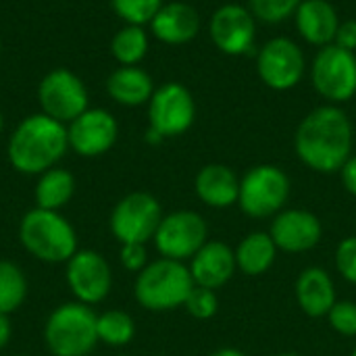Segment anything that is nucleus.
<instances>
[{"mask_svg":"<svg viewBox=\"0 0 356 356\" xmlns=\"http://www.w3.org/2000/svg\"><path fill=\"white\" fill-rule=\"evenodd\" d=\"M353 121L338 104L313 108L296 127L294 150L317 173H336L353 156Z\"/></svg>","mask_w":356,"mask_h":356,"instance_id":"f257e3e1","label":"nucleus"},{"mask_svg":"<svg viewBox=\"0 0 356 356\" xmlns=\"http://www.w3.org/2000/svg\"><path fill=\"white\" fill-rule=\"evenodd\" d=\"M67 150V125L44 113L25 117L6 144L8 163L21 175H42L56 167Z\"/></svg>","mask_w":356,"mask_h":356,"instance_id":"f03ea898","label":"nucleus"},{"mask_svg":"<svg viewBox=\"0 0 356 356\" xmlns=\"http://www.w3.org/2000/svg\"><path fill=\"white\" fill-rule=\"evenodd\" d=\"M19 242L35 259L48 265L67 263L77 250V232L60 211L33 207L19 223Z\"/></svg>","mask_w":356,"mask_h":356,"instance_id":"7ed1b4c3","label":"nucleus"},{"mask_svg":"<svg viewBox=\"0 0 356 356\" xmlns=\"http://www.w3.org/2000/svg\"><path fill=\"white\" fill-rule=\"evenodd\" d=\"M192 288L194 280L190 267L181 261L161 257L148 263L136 275L134 296L142 309L152 313H167L184 307Z\"/></svg>","mask_w":356,"mask_h":356,"instance_id":"20e7f679","label":"nucleus"},{"mask_svg":"<svg viewBox=\"0 0 356 356\" xmlns=\"http://www.w3.org/2000/svg\"><path fill=\"white\" fill-rule=\"evenodd\" d=\"M98 315L81 302L58 305L44 323V344L52 356H90L98 346Z\"/></svg>","mask_w":356,"mask_h":356,"instance_id":"39448f33","label":"nucleus"},{"mask_svg":"<svg viewBox=\"0 0 356 356\" xmlns=\"http://www.w3.org/2000/svg\"><path fill=\"white\" fill-rule=\"evenodd\" d=\"M290 177L275 165H257L240 179V209L252 219L275 217L290 198Z\"/></svg>","mask_w":356,"mask_h":356,"instance_id":"423d86ee","label":"nucleus"},{"mask_svg":"<svg viewBox=\"0 0 356 356\" xmlns=\"http://www.w3.org/2000/svg\"><path fill=\"white\" fill-rule=\"evenodd\" d=\"M311 83L327 104H344L356 96V52L336 44L319 48L311 63Z\"/></svg>","mask_w":356,"mask_h":356,"instance_id":"0eeeda50","label":"nucleus"},{"mask_svg":"<svg viewBox=\"0 0 356 356\" xmlns=\"http://www.w3.org/2000/svg\"><path fill=\"white\" fill-rule=\"evenodd\" d=\"M161 219L163 209L152 194L131 192L115 204L108 225L119 244H146L154 238Z\"/></svg>","mask_w":356,"mask_h":356,"instance_id":"6e6552de","label":"nucleus"},{"mask_svg":"<svg viewBox=\"0 0 356 356\" xmlns=\"http://www.w3.org/2000/svg\"><path fill=\"white\" fill-rule=\"evenodd\" d=\"M152 240L163 259L186 263L209 242V225L196 211H175L163 215Z\"/></svg>","mask_w":356,"mask_h":356,"instance_id":"1a4fd4ad","label":"nucleus"},{"mask_svg":"<svg viewBox=\"0 0 356 356\" xmlns=\"http://www.w3.org/2000/svg\"><path fill=\"white\" fill-rule=\"evenodd\" d=\"M257 73L261 81L275 92L292 90L307 73L305 52L286 35L271 38L257 52Z\"/></svg>","mask_w":356,"mask_h":356,"instance_id":"9d476101","label":"nucleus"},{"mask_svg":"<svg viewBox=\"0 0 356 356\" xmlns=\"http://www.w3.org/2000/svg\"><path fill=\"white\" fill-rule=\"evenodd\" d=\"M196 119V102L192 92L177 81H167L154 88L148 100V127L163 138H175L186 134Z\"/></svg>","mask_w":356,"mask_h":356,"instance_id":"9b49d317","label":"nucleus"},{"mask_svg":"<svg viewBox=\"0 0 356 356\" xmlns=\"http://www.w3.org/2000/svg\"><path fill=\"white\" fill-rule=\"evenodd\" d=\"M65 280L73 298L81 305H100L113 290V271L108 261L90 248L77 250L65 263Z\"/></svg>","mask_w":356,"mask_h":356,"instance_id":"f8f14e48","label":"nucleus"},{"mask_svg":"<svg viewBox=\"0 0 356 356\" xmlns=\"http://www.w3.org/2000/svg\"><path fill=\"white\" fill-rule=\"evenodd\" d=\"M209 33L217 50L229 56L257 54V19L248 6L229 2L219 6L209 21Z\"/></svg>","mask_w":356,"mask_h":356,"instance_id":"ddd939ff","label":"nucleus"},{"mask_svg":"<svg viewBox=\"0 0 356 356\" xmlns=\"http://www.w3.org/2000/svg\"><path fill=\"white\" fill-rule=\"evenodd\" d=\"M38 100L44 115L65 125L90 108L83 81L69 69H54L44 75L38 88Z\"/></svg>","mask_w":356,"mask_h":356,"instance_id":"4468645a","label":"nucleus"},{"mask_svg":"<svg viewBox=\"0 0 356 356\" xmlns=\"http://www.w3.org/2000/svg\"><path fill=\"white\" fill-rule=\"evenodd\" d=\"M119 136L117 119L106 108H86L79 117L67 123L69 148L86 159L108 152Z\"/></svg>","mask_w":356,"mask_h":356,"instance_id":"2eb2a0df","label":"nucleus"},{"mask_svg":"<svg viewBox=\"0 0 356 356\" xmlns=\"http://www.w3.org/2000/svg\"><path fill=\"white\" fill-rule=\"evenodd\" d=\"M269 236L273 238L277 250L284 252H307L313 250L321 236L323 225L317 215L302 209H284L273 217V223L269 227Z\"/></svg>","mask_w":356,"mask_h":356,"instance_id":"dca6fc26","label":"nucleus"},{"mask_svg":"<svg viewBox=\"0 0 356 356\" xmlns=\"http://www.w3.org/2000/svg\"><path fill=\"white\" fill-rule=\"evenodd\" d=\"M238 265H236L234 250L219 240H209L190 261V273L194 286L209 288V290L223 288L234 277Z\"/></svg>","mask_w":356,"mask_h":356,"instance_id":"f3484780","label":"nucleus"},{"mask_svg":"<svg viewBox=\"0 0 356 356\" xmlns=\"http://www.w3.org/2000/svg\"><path fill=\"white\" fill-rule=\"evenodd\" d=\"M294 23L307 44L323 48L334 44L340 17L330 0H302L294 13Z\"/></svg>","mask_w":356,"mask_h":356,"instance_id":"a211bd4d","label":"nucleus"},{"mask_svg":"<svg viewBox=\"0 0 356 356\" xmlns=\"http://www.w3.org/2000/svg\"><path fill=\"white\" fill-rule=\"evenodd\" d=\"M150 31L163 44H188L200 31V15L186 2H169L163 4L150 21Z\"/></svg>","mask_w":356,"mask_h":356,"instance_id":"6ab92c4d","label":"nucleus"},{"mask_svg":"<svg viewBox=\"0 0 356 356\" xmlns=\"http://www.w3.org/2000/svg\"><path fill=\"white\" fill-rule=\"evenodd\" d=\"M194 190L200 202L213 209H229L238 204L240 179L234 169L221 163L204 165L194 179Z\"/></svg>","mask_w":356,"mask_h":356,"instance_id":"aec40b11","label":"nucleus"},{"mask_svg":"<svg viewBox=\"0 0 356 356\" xmlns=\"http://www.w3.org/2000/svg\"><path fill=\"white\" fill-rule=\"evenodd\" d=\"M296 300L305 315L327 317L336 300V286L323 267H307L296 280Z\"/></svg>","mask_w":356,"mask_h":356,"instance_id":"412c9836","label":"nucleus"},{"mask_svg":"<svg viewBox=\"0 0 356 356\" xmlns=\"http://www.w3.org/2000/svg\"><path fill=\"white\" fill-rule=\"evenodd\" d=\"M106 92L108 96L123 104V106H140L146 104L154 94L152 77L138 65H121L115 69L106 79Z\"/></svg>","mask_w":356,"mask_h":356,"instance_id":"4be33fe9","label":"nucleus"},{"mask_svg":"<svg viewBox=\"0 0 356 356\" xmlns=\"http://www.w3.org/2000/svg\"><path fill=\"white\" fill-rule=\"evenodd\" d=\"M234 254H236L238 269L248 277H257L273 267L277 257V246L269 236V232H252L238 244Z\"/></svg>","mask_w":356,"mask_h":356,"instance_id":"5701e85b","label":"nucleus"},{"mask_svg":"<svg viewBox=\"0 0 356 356\" xmlns=\"http://www.w3.org/2000/svg\"><path fill=\"white\" fill-rule=\"evenodd\" d=\"M75 194V177L71 171L63 167H52L38 177L33 200L38 209L46 211H60L69 204Z\"/></svg>","mask_w":356,"mask_h":356,"instance_id":"b1692460","label":"nucleus"},{"mask_svg":"<svg viewBox=\"0 0 356 356\" xmlns=\"http://www.w3.org/2000/svg\"><path fill=\"white\" fill-rule=\"evenodd\" d=\"M27 290L29 284L23 269L13 261L0 259V313L10 315L19 311L27 298Z\"/></svg>","mask_w":356,"mask_h":356,"instance_id":"393cba45","label":"nucleus"},{"mask_svg":"<svg viewBox=\"0 0 356 356\" xmlns=\"http://www.w3.org/2000/svg\"><path fill=\"white\" fill-rule=\"evenodd\" d=\"M96 332H98V342L111 348H121L127 346L134 336H136V323L129 313L125 311H104L98 315L96 321Z\"/></svg>","mask_w":356,"mask_h":356,"instance_id":"a878e982","label":"nucleus"},{"mask_svg":"<svg viewBox=\"0 0 356 356\" xmlns=\"http://www.w3.org/2000/svg\"><path fill=\"white\" fill-rule=\"evenodd\" d=\"M111 52L125 67L138 65L148 52V33L142 25H125L115 33Z\"/></svg>","mask_w":356,"mask_h":356,"instance_id":"bb28decb","label":"nucleus"},{"mask_svg":"<svg viewBox=\"0 0 356 356\" xmlns=\"http://www.w3.org/2000/svg\"><path fill=\"white\" fill-rule=\"evenodd\" d=\"M113 10L127 25H150L154 15L161 10L163 0H111Z\"/></svg>","mask_w":356,"mask_h":356,"instance_id":"cd10ccee","label":"nucleus"},{"mask_svg":"<svg viewBox=\"0 0 356 356\" xmlns=\"http://www.w3.org/2000/svg\"><path fill=\"white\" fill-rule=\"evenodd\" d=\"M302 0H248V8L257 21L263 23H282L294 17Z\"/></svg>","mask_w":356,"mask_h":356,"instance_id":"c85d7f7f","label":"nucleus"},{"mask_svg":"<svg viewBox=\"0 0 356 356\" xmlns=\"http://www.w3.org/2000/svg\"><path fill=\"white\" fill-rule=\"evenodd\" d=\"M184 309L194 317V319H211L217 315L219 311V298L215 294V290H209V288H200V286H194Z\"/></svg>","mask_w":356,"mask_h":356,"instance_id":"c756f323","label":"nucleus"},{"mask_svg":"<svg viewBox=\"0 0 356 356\" xmlns=\"http://www.w3.org/2000/svg\"><path fill=\"white\" fill-rule=\"evenodd\" d=\"M330 325L334 332L346 338L356 336V302L353 300H338L332 311L327 313Z\"/></svg>","mask_w":356,"mask_h":356,"instance_id":"7c9ffc66","label":"nucleus"},{"mask_svg":"<svg viewBox=\"0 0 356 356\" xmlns=\"http://www.w3.org/2000/svg\"><path fill=\"white\" fill-rule=\"evenodd\" d=\"M336 269L348 284L356 286V236H348L338 244Z\"/></svg>","mask_w":356,"mask_h":356,"instance_id":"2f4dec72","label":"nucleus"},{"mask_svg":"<svg viewBox=\"0 0 356 356\" xmlns=\"http://www.w3.org/2000/svg\"><path fill=\"white\" fill-rule=\"evenodd\" d=\"M119 259L123 269H127L129 273H140L148 265L146 244H121Z\"/></svg>","mask_w":356,"mask_h":356,"instance_id":"473e14b6","label":"nucleus"},{"mask_svg":"<svg viewBox=\"0 0 356 356\" xmlns=\"http://www.w3.org/2000/svg\"><path fill=\"white\" fill-rule=\"evenodd\" d=\"M334 44L340 46V48H344V50L356 52V19L340 21V27L336 31Z\"/></svg>","mask_w":356,"mask_h":356,"instance_id":"72a5a7b5","label":"nucleus"},{"mask_svg":"<svg viewBox=\"0 0 356 356\" xmlns=\"http://www.w3.org/2000/svg\"><path fill=\"white\" fill-rule=\"evenodd\" d=\"M340 177H342V184H344L346 192L350 196H356V154H353L344 163V167L340 169Z\"/></svg>","mask_w":356,"mask_h":356,"instance_id":"f704fd0d","label":"nucleus"},{"mask_svg":"<svg viewBox=\"0 0 356 356\" xmlns=\"http://www.w3.org/2000/svg\"><path fill=\"white\" fill-rule=\"evenodd\" d=\"M10 338H13V323H10V317L0 313V350H4V348L8 346Z\"/></svg>","mask_w":356,"mask_h":356,"instance_id":"c9c22d12","label":"nucleus"},{"mask_svg":"<svg viewBox=\"0 0 356 356\" xmlns=\"http://www.w3.org/2000/svg\"><path fill=\"white\" fill-rule=\"evenodd\" d=\"M144 138H146V142H148V144H152V146H156V144H161V142L165 140L159 131H154V129H150V127H148V131H146V136H144Z\"/></svg>","mask_w":356,"mask_h":356,"instance_id":"e433bc0d","label":"nucleus"},{"mask_svg":"<svg viewBox=\"0 0 356 356\" xmlns=\"http://www.w3.org/2000/svg\"><path fill=\"white\" fill-rule=\"evenodd\" d=\"M211 356H248L244 355L242 350H238V348H219V350H215Z\"/></svg>","mask_w":356,"mask_h":356,"instance_id":"4c0bfd02","label":"nucleus"},{"mask_svg":"<svg viewBox=\"0 0 356 356\" xmlns=\"http://www.w3.org/2000/svg\"><path fill=\"white\" fill-rule=\"evenodd\" d=\"M275 356H300V355H296V353H282V355H275Z\"/></svg>","mask_w":356,"mask_h":356,"instance_id":"58836bf2","label":"nucleus"},{"mask_svg":"<svg viewBox=\"0 0 356 356\" xmlns=\"http://www.w3.org/2000/svg\"><path fill=\"white\" fill-rule=\"evenodd\" d=\"M2 127H4V119H2V113H0V131H2Z\"/></svg>","mask_w":356,"mask_h":356,"instance_id":"ea45409f","label":"nucleus"},{"mask_svg":"<svg viewBox=\"0 0 356 356\" xmlns=\"http://www.w3.org/2000/svg\"><path fill=\"white\" fill-rule=\"evenodd\" d=\"M350 356H356V348H355V350H353V355H350Z\"/></svg>","mask_w":356,"mask_h":356,"instance_id":"a19ab883","label":"nucleus"},{"mask_svg":"<svg viewBox=\"0 0 356 356\" xmlns=\"http://www.w3.org/2000/svg\"><path fill=\"white\" fill-rule=\"evenodd\" d=\"M154 356H167V355H154Z\"/></svg>","mask_w":356,"mask_h":356,"instance_id":"79ce46f5","label":"nucleus"},{"mask_svg":"<svg viewBox=\"0 0 356 356\" xmlns=\"http://www.w3.org/2000/svg\"><path fill=\"white\" fill-rule=\"evenodd\" d=\"M0 50H2V42H0Z\"/></svg>","mask_w":356,"mask_h":356,"instance_id":"37998d69","label":"nucleus"},{"mask_svg":"<svg viewBox=\"0 0 356 356\" xmlns=\"http://www.w3.org/2000/svg\"><path fill=\"white\" fill-rule=\"evenodd\" d=\"M17 356H25V355H17Z\"/></svg>","mask_w":356,"mask_h":356,"instance_id":"c03bdc74","label":"nucleus"},{"mask_svg":"<svg viewBox=\"0 0 356 356\" xmlns=\"http://www.w3.org/2000/svg\"><path fill=\"white\" fill-rule=\"evenodd\" d=\"M123 356H129V355H123Z\"/></svg>","mask_w":356,"mask_h":356,"instance_id":"a18cd8bd","label":"nucleus"}]
</instances>
